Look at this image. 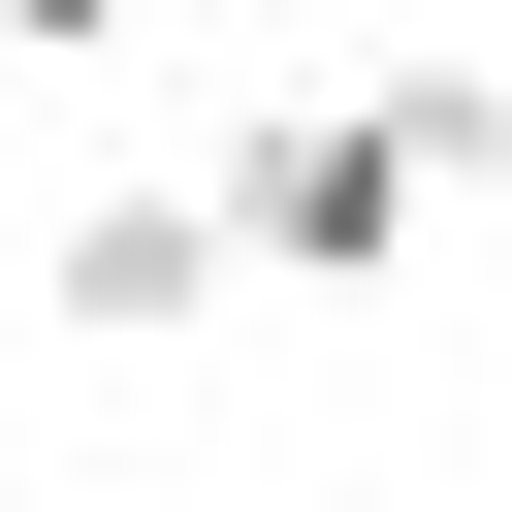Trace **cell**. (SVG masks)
Returning <instances> with one entry per match:
<instances>
[{
  "mask_svg": "<svg viewBox=\"0 0 512 512\" xmlns=\"http://www.w3.org/2000/svg\"><path fill=\"white\" fill-rule=\"evenodd\" d=\"M96 32H128V0H0V64H96Z\"/></svg>",
  "mask_w": 512,
  "mask_h": 512,
  "instance_id": "obj_3",
  "label": "cell"
},
{
  "mask_svg": "<svg viewBox=\"0 0 512 512\" xmlns=\"http://www.w3.org/2000/svg\"><path fill=\"white\" fill-rule=\"evenodd\" d=\"M448 160H512V64H480V32H416L384 96H224V160H192V192H224V256H256V288H384Z\"/></svg>",
  "mask_w": 512,
  "mask_h": 512,
  "instance_id": "obj_1",
  "label": "cell"
},
{
  "mask_svg": "<svg viewBox=\"0 0 512 512\" xmlns=\"http://www.w3.org/2000/svg\"><path fill=\"white\" fill-rule=\"evenodd\" d=\"M32 288H64V352H192L224 320V192H96V224H32Z\"/></svg>",
  "mask_w": 512,
  "mask_h": 512,
  "instance_id": "obj_2",
  "label": "cell"
}]
</instances>
